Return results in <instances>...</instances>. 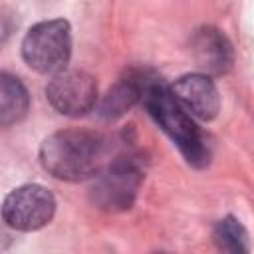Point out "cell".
I'll return each instance as SVG.
<instances>
[{"instance_id":"cell-6","label":"cell","mask_w":254,"mask_h":254,"mask_svg":"<svg viewBox=\"0 0 254 254\" xmlns=\"http://www.w3.org/2000/svg\"><path fill=\"white\" fill-rule=\"evenodd\" d=\"M46 97L58 113L79 117L93 109L97 101V83L87 71L64 69L46 85Z\"/></svg>"},{"instance_id":"cell-11","label":"cell","mask_w":254,"mask_h":254,"mask_svg":"<svg viewBox=\"0 0 254 254\" xmlns=\"http://www.w3.org/2000/svg\"><path fill=\"white\" fill-rule=\"evenodd\" d=\"M212 240L218 246V250H224V252L242 254V252L250 250L248 230L234 216H226L216 222V226L212 230Z\"/></svg>"},{"instance_id":"cell-2","label":"cell","mask_w":254,"mask_h":254,"mask_svg":"<svg viewBox=\"0 0 254 254\" xmlns=\"http://www.w3.org/2000/svg\"><path fill=\"white\" fill-rule=\"evenodd\" d=\"M103 139L93 131L64 129L44 139L40 163L44 171L60 181H83L99 173Z\"/></svg>"},{"instance_id":"cell-5","label":"cell","mask_w":254,"mask_h":254,"mask_svg":"<svg viewBox=\"0 0 254 254\" xmlns=\"http://www.w3.org/2000/svg\"><path fill=\"white\" fill-rule=\"evenodd\" d=\"M56 212V198L52 190L42 185H22L6 194L2 202L4 222L22 232L44 228Z\"/></svg>"},{"instance_id":"cell-9","label":"cell","mask_w":254,"mask_h":254,"mask_svg":"<svg viewBox=\"0 0 254 254\" xmlns=\"http://www.w3.org/2000/svg\"><path fill=\"white\" fill-rule=\"evenodd\" d=\"M147 77L141 73H129L127 77H121L109 91L103 95L97 113L105 121H115L121 115H125L139 99H143Z\"/></svg>"},{"instance_id":"cell-3","label":"cell","mask_w":254,"mask_h":254,"mask_svg":"<svg viewBox=\"0 0 254 254\" xmlns=\"http://www.w3.org/2000/svg\"><path fill=\"white\" fill-rule=\"evenodd\" d=\"M71 56V30L62 18L38 22L22 40L24 62L40 73H60Z\"/></svg>"},{"instance_id":"cell-7","label":"cell","mask_w":254,"mask_h":254,"mask_svg":"<svg viewBox=\"0 0 254 254\" xmlns=\"http://www.w3.org/2000/svg\"><path fill=\"white\" fill-rule=\"evenodd\" d=\"M190 54L198 69L206 75H224L234 62L230 40L214 26H202L192 34Z\"/></svg>"},{"instance_id":"cell-4","label":"cell","mask_w":254,"mask_h":254,"mask_svg":"<svg viewBox=\"0 0 254 254\" xmlns=\"http://www.w3.org/2000/svg\"><path fill=\"white\" fill-rule=\"evenodd\" d=\"M143 177L145 169L139 155L117 157L95 175L91 187V200L95 202V206L109 212L127 210L131 208L139 192Z\"/></svg>"},{"instance_id":"cell-8","label":"cell","mask_w":254,"mask_h":254,"mask_svg":"<svg viewBox=\"0 0 254 254\" xmlns=\"http://www.w3.org/2000/svg\"><path fill=\"white\" fill-rule=\"evenodd\" d=\"M171 89L192 117H198L202 121H210L220 111L218 89H216L214 81L210 79V75H206L202 71L200 73H187V75L179 77L171 85Z\"/></svg>"},{"instance_id":"cell-10","label":"cell","mask_w":254,"mask_h":254,"mask_svg":"<svg viewBox=\"0 0 254 254\" xmlns=\"http://www.w3.org/2000/svg\"><path fill=\"white\" fill-rule=\"evenodd\" d=\"M30 109V95L26 85L10 73H0V125L10 127L26 117Z\"/></svg>"},{"instance_id":"cell-1","label":"cell","mask_w":254,"mask_h":254,"mask_svg":"<svg viewBox=\"0 0 254 254\" xmlns=\"http://www.w3.org/2000/svg\"><path fill=\"white\" fill-rule=\"evenodd\" d=\"M143 101L149 115L171 137L189 165L202 169L210 163V147L204 135L192 121L190 113L177 99L173 89L161 77L147 79Z\"/></svg>"}]
</instances>
